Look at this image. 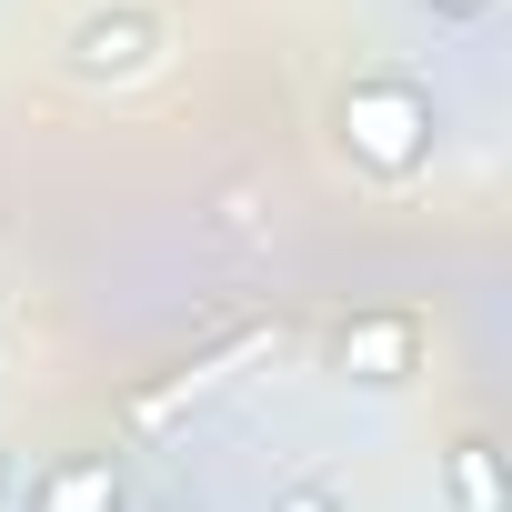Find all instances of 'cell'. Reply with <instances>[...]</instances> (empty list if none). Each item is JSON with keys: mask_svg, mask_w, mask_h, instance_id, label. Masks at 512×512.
<instances>
[{"mask_svg": "<svg viewBox=\"0 0 512 512\" xmlns=\"http://www.w3.org/2000/svg\"><path fill=\"white\" fill-rule=\"evenodd\" d=\"M21 512H121V482L101 472V462H61V472H41L31 482V502Z\"/></svg>", "mask_w": 512, "mask_h": 512, "instance_id": "obj_1", "label": "cell"}, {"mask_svg": "<svg viewBox=\"0 0 512 512\" xmlns=\"http://www.w3.org/2000/svg\"><path fill=\"white\" fill-rule=\"evenodd\" d=\"M71 61H81V71H141V61H151V21H131V11H121V21H91V31L71 41Z\"/></svg>", "mask_w": 512, "mask_h": 512, "instance_id": "obj_2", "label": "cell"}, {"mask_svg": "<svg viewBox=\"0 0 512 512\" xmlns=\"http://www.w3.org/2000/svg\"><path fill=\"white\" fill-rule=\"evenodd\" d=\"M352 131H362L382 161H402V151H412V101H402V91H372V101H352Z\"/></svg>", "mask_w": 512, "mask_h": 512, "instance_id": "obj_3", "label": "cell"}, {"mask_svg": "<svg viewBox=\"0 0 512 512\" xmlns=\"http://www.w3.org/2000/svg\"><path fill=\"white\" fill-rule=\"evenodd\" d=\"M402 352H412V332H402V322H372V332H352V342H342V362H372L362 382H402V372H392Z\"/></svg>", "mask_w": 512, "mask_h": 512, "instance_id": "obj_4", "label": "cell"}, {"mask_svg": "<svg viewBox=\"0 0 512 512\" xmlns=\"http://www.w3.org/2000/svg\"><path fill=\"white\" fill-rule=\"evenodd\" d=\"M452 492H462V512H502V482H492V452H452Z\"/></svg>", "mask_w": 512, "mask_h": 512, "instance_id": "obj_5", "label": "cell"}, {"mask_svg": "<svg viewBox=\"0 0 512 512\" xmlns=\"http://www.w3.org/2000/svg\"><path fill=\"white\" fill-rule=\"evenodd\" d=\"M272 512H342V492H322V482H292Z\"/></svg>", "mask_w": 512, "mask_h": 512, "instance_id": "obj_6", "label": "cell"}]
</instances>
